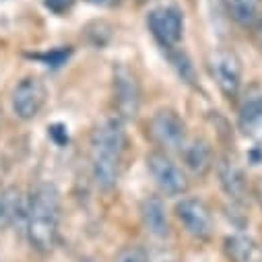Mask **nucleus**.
<instances>
[{"label":"nucleus","instance_id":"nucleus-1","mask_svg":"<svg viewBox=\"0 0 262 262\" xmlns=\"http://www.w3.org/2000/svg\"><path fill=\"white\" fill-rule=\"evenodd\" d=\"M23 217L29 246L39 254L52 252L58 244L62 219V199L58 188L50 182L37 184L29 192Z\"/></svg>","mask_w":262,"mask_h":262},{"label":"nucleus","instance_id":"nucleus-2","mask_svg":"<svg viewBox=\"0 0 262 262\" xmlns=\"http://www.w3.org/2000/svg\"><path fill=\"white\" fill-rule=\"evenodd\" d=\"M124 128L120 118L103 120L91 135V173L97 188L110 192L120 178V165L124 155Z\"/></svg>","mask_w":262,"mask_h":262},{"label":"nucleus","instance_id":"nucleus-3","mask_svg":"<svg viewBox=\"0 0 262 262\" xmlns=\"http://www.w3.org/2000/svg\"><path fill=\"white\" fill-rule=\"evenodd\" d=\"M149 135L155 141V145L159 147V151L173 153V151L184 149V145L188 141V128L176 110L161 107L151 116Z\"/></svg>","mask_w":262,"mask_h":262},{"label":"nucleus","instance_id":"nucleus-4","mask_svg":"<svg viewBox=\"0 0 262 262\" xmlns=\"http://www.w3.org/2000/svg\"><path fill=\"white\" fill-rule=\"evenodd\" d=\"M147 169L155 180L157 188L167 196H182L188 190L186 171L165 151H151L147 155Z\"/></svg>","mask_w":262,"mask_h":262},{"label":"nucleus","instance_id":"nucleus-5","mask_svg":"<svg viewBox=\"0 0 262 262\" xmlns=\"http://www.w3.org/2000/svg\"><path fill=\"white\" fill-rule=\"evenodd\" d=\"M211 75L227 99H237L242 91V60L231 48H217L211 54Z\"/></svg>","mask_w":262,"mask_h":262},{"label":"nucleus","instance_id":"nucleus-6","mask_svg":"<svg viewBox=\"0 0 262 262\" xmlns=\"http://www.w3.org/2000/svg\"><path fill=\"white\" fill-rule=\"evenodd\" d=\"M114 107H116V118L122 122L135 120L141 107V87L126 64H118L114 69Z\"/></svg>","mask_w":262,"mask_h":262},{"label":"nucleus","instance_id":"nucleus-7","mask_svg":"<svg viewBox=\"0 0 262 262\" xmlns=\"http://www.w3.org/2000/svg\"><path fill=\"white\" fill-rule=\"evenodd\" d=\"M147 27L163 50H171L184 37V15L178 7H159L147 15Z\"/></svg>","mask_w":262,"mask_h":262},{"label":"nucleus","instance_id":"nucleus-8","mask_svg":"<svg viewBox=\"0 0 262 262\" xmlns=\"http://www.w3.org/2000/svg\"><path fill=\"white\" fill-rule=\"evenodd\" d=\"M46 101H48V89L43 81L37 77H23L11 93V107L15 116L25 122L37 118Z\"/></svg>","mask_w":262,"mask_h":262},{"label":"nucleus","instance_id":"nucleus-9","mask_svg":"<svg viewBox=\"0 0 262 262\" xmlns=\"http://www.w3.org/2000/svg\"><path fill=\"white\" fill-rule=\"evenodd\" d=\"M176 215L186 231L199 239H207L213 233V215L207 203L199 196H186L176 205Z\"/></svg>","mask_w":262,"mask_h":262},{"label":"nucleus","instance_id":"nucleus-10","mask_svg":"<svg viewBox=\"0 0 262 262\" xmlns=\"http://www.w3.org/2000/svg\"><path fill=\"white\" fill-rule=\"evenodd\" d=\"M217 178H219L221 190L225 192V196L231 203L246 205L248 194H250V184H248L244 167L237 163L235 157L223 155L219 159V163H217Z\"/></svg>","mask_w":262,"mask_h":262},{"label":"nucleus","instance_id":"nucleus-11","mask_svg":"<svg viewBox=\"0 0 262 262\" xmlns=\"http://www.w3.org/2000/svg\"><path fill=\"white\" fill-rule=\"evenodd\" d=\"M182 153V163L184 167L196 176V178H205L213 165H215V155H213V147L205 141V139H192V141H186L184 149L180 151Z\"/></svg>","mask_w":262,"mask_h":262},{"label":"nucleus","instance_id":"nucleus-12","mask_svg":"<svg viewBox=\"0 0 262 262\" xmlns=\"http://www.w3.org/2000/svg\"><path fill=\"white\" fill-rule=\"evenodd\" d=\"M141 219L145 229L157 237V239H165L169 235V215L165 209V203L161 196H147L141 205Z\"/></svg>","mask_w":262,"mask_h":262},{"label":"nucleus","instance_id":"nucleus-13","mask_svg":"<svg viewBox=\"0 0 262 262\" xmlns=\"http://www.w3.org/2000/svg\"><path fill=\"white\" fill-rule=\"evenodd\" d=\"M237 122L244 133H252L262 122V91L258 87H252L242 95L237 107Z\"/></svg>","mask_w":262,"mask_h":262},{"label":"nucleus","instance_id":"nucleus-14","mask_svg":"<svg viewBox=\"0 0 262 262\" xmlns=\"http://www.w3.org/2000/svg\"><path fill=\"white\" fill-rule=\"evenodd\" d=\"M25 213L23 194L17 186H7L0 190V233L9 229Z\"/></svg>","mask_w":262,"mask_h":262},{"label":"nucleus","instance_id":"nucleus-15","mask_svg":"<svg viewBox=\"0 0 262 262\" xmlns=\"http://www.w3.org/2000/svg\"><path fill=\"white\" fill-rule=\"evenodd\" d=\"M225 250L233 262H252V256L256 252V244L250 235L235 233V235L225 239Z\"/></svg>","mask_w":262,"mask_h":262},{"label":"nucleus","instance_id":"nucleus-16","mask_svg":"<svg viewBox=\"0 0 262 262\" xmlns=\"http://www.w3.org/2000/svg\"><path fill=\"white\" fill-rule=\"evenodd\" d=\"M229 5V13L231 17L248 27V25H254L258 21V15H260V0H227Z\"/></svg>","mask_w":262,"mask_h":262},{"label":"nucleus","instance_id":"nucleus-17","mask_svg":"<svg viewBox=\"0 0 262 262\" xmlns=\"http://www.w3.org/2000/svg\"><path fill=\"white\" fill-rule=\"evenodd\" d=\"M167 52V58L171 62V67L178 71L180 79L188 85H194L196 81V73H194V67H192V60L190 56L182 50V48H171V50H165Z\"/></svg>","mask_w":262,"mask_h":262},{"label":"nucleus","instance_id":"nucleus-18","mask_svg":"<svg viewBox=\"0 0 262 262\" xmlns=\"http://www.w3.org/2000/svg\"><path fill=\"white\" fill-rule=\"evenodd\" d=\"M114 262H151V258H149V252H147L145 246L128 244V246H122L118 250Z\"/></svg>","mask_w":262,"mask_h":262},{"label":"nucleus","instance_id":"nucleus-19","mask_svg":"<svg viewBox=\"0 0 262 262\" xmlns=\"http://www.w3.org/2000/svg\"><path fill=\"white\" fill-rule=\"evenodd\" d=\"M43 5H46V9H50L52 13H56V15H64L67 11L73 9L75 0H43Z\"/></svg>","mask_w":262,"mask_h":262},{"label":"nucleus","instance_id":"nucleus-20","mask_svg":"<svg viewBox=\"0 0 262 262\" xmlns=\"http://www.w3.org/2000/svg\"><path fill=\"white\" fill-rule=\"evenodd\" d=\"M254 196L258 199V203H260V207H262V178H258L256 184H254Z\"/></svg>","mask_w":262,"mask_h":262},{"label":"nucleus","instance_id":"nucleus-21","mask_svg":"<svg viewBox=\"0 0 262 262\" xmlns=\"http://www.w3.org/2000/svg\"><path fill=\"white\" fill-rule=\"evenodd\" d=\"M89 3H93V5H99V7H112V5L120 3V0H89Z\"/></svg>","mask_w":262,"mask_h":262},{"label":"nucleus","instance_id":"nucleus-22","mask_svg":"<svg viewBox=\"0 0 262 262\" xmlns=\"http://www.w3.org/2000/svg\"><path fill=\"white\" fill-rule=\"evenodd\" d=\"M79 262H97V260H95V258H91V256H83Z\"/></svg>","mask_w":262,"mask_h":262},{"label":"nucleus","instance_id":"nucleus-23","mask_svg":"<svg viewBox=\"0 0 262 262\" xmlns=\"http://www.w3.org/2000/svg\"><path fill=\"white\" fill-rule=\"evenodd\" d=\"M256 33H258V37H260V46H262V23L258 25V31H256Z\"/></svg>","mask_w":262,"mask_h":262},{"label":"nucleus","instance_id":"nucleus-24","mask_svg":"<svg viewBox=\"0 0 262 262\" xmlns=\"http://www.w3.org/2000/svg\"><path fill=\"white\" fill-rule=\"evenodd\" d=\"M0 130H3V114H0Z\"/></svg>","mask_w":262,"mask_h":262}]
</instances>
